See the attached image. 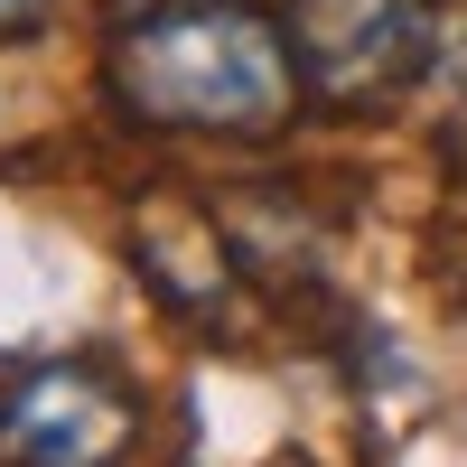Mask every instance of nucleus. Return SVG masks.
<instances>
[{"label":"nucleus","mask_w":467,"mask_h":467,"mask_svg":"<svg viewBox=\"0 0 467 467\" xmlns=\"http://www.w3.org/2000/svg\"><path fill=\"white\" fill-rule=\"evenodd\" d=\"M103 103L169 140H281L299 122V57L281 10L253 0H150L103 47Z\"/></svg>","instance_id":"f257e3e1"},{"label":"nucleus","mask_w":467,"mask_h":467,"mask_svg":"<svg viewBox=\"0 0 467 467\" xmlns=\"http://www.w3.org/2000/svg\"><path fill=\"white\" fill-rule=\"evenodd\" d=\"M281 37L299 57L308 103L327 112H383L402 103L440 57L431 0H281Z\"/></svg>","instance_id":"f03ea898"},{"label":"nucleus","mask_w":467,"mask_h":467,"mask_svg":"<svg viewBox=\"0 0 467 467\" xmlns=\"http://www.w3.org/2000/svg\"><path fill=\"white\" fill-rule=\"evenodd\" d=\"M140 393L103 356H47L0 383V467H131Z\"/></svg>","instance_id":"7ed1b4c3"},{"label":"nucleus","mask_w":467,"mask_h":467,"mask_svg":"<svg viewBox=\"0 0 467 467\" xmlns=\"http://www.w3.org/2000/svg\"><path fill=\"white\" fill-rule=\"evenodd\" d=\"M131 271L150 281V299L178 308V318H234V299H244V262H234V234H224V206H187V197H160L131 215Z\"/></svg>","instance_id":"20e7f679"},{"label":"nucleus","mask_w":467,"mask_h":467,"mask_svg":"<svg viewBox=\"0 0 467 467\" xmlns=\"http://www.w3.org/2000/svg\"><path fill=\"white\" fill-rule=\"evenodd\" d=\"M57 19V0H0V47H10V37H37Z\"/></svg>","instance_id":"39448f33"},{"label":"nucleus","mask_w":467,"mask_h":467,"mask_svg":"<svg viewBox=\"0 0 467 467\" xmlns=\"http://www.w3.org/2000/svg\"><path fill=\"white\" fill-rule=\"evenodd\" d=\"M112 10H150V0H112Z\"/></svg>","instance_id":"423d86ee"}]
</instances>
